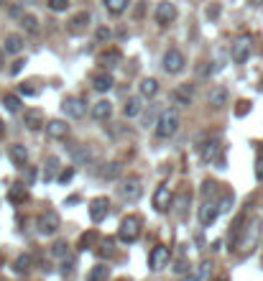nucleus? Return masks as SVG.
<instances>
[{
    "label": "nucleus",
    "instance_id": "f257e3e1",
    "mask_svg": "<svg viewBox=\"0 0 263 281\" xmlns=\"http://www.w3.org/2000/svg\"><path fill=\"white\" fill-rule=\"evenodd\" d=\"M260 235H263V220H260L258 215L245 217L243 233H240V238H238V243H235V253H238L240 258H248V256L258 248Z\"/></svg>",
    "mask_w": 263,
    "mask_h": 281
},
{
    "label": "nucleus",
    "instance_id": "f03ea898",
    "mask_svg": "<svg viewBox=\"0 0 263 281\" xmlns=\"http://www.w3.org/2000/svg\"><path fill=\"white\" fill-rule=\"evenodd\" d=\"M179 113L174 108H166L161 115H159V123H156V133L159 138H171L176 131H179Z\"/></svg>",
    "mask_w": 263,
    "mask_h": 281
},
{
    "label": "nucleus",
    "instance_id": "7ed1b4c3",
    "mask_svg": "<svg viewBox=\"0 0 263 281\" xmlns=\"http://www.w3.org/2000/svg\"><path fill=\"white\" fill-rule=\"evenodd\" d=\"M141 235V217L138 215H125L120 227H118V238L123 243H136Z\"/></svg>",
    "mask_w": 263,
    "mask_h": 281
},
{
    "label": "nucleus",
    "instance_id": "20e7f679",
    "mask_svg": "<svg viewBox=\"0 0 263 281\" xmlns=\"http://www.w3.org/2000/svg\"><path fill=\"white\" fill-rule=\"evenodd\" d=\"M141 192H143V187H141V179L138 176H125V179L118 182V194L125 202H136L141 197Z\"/></svg>",
    "mask_w": 263,
    "mask_h": 281
},
{
    "label": "nucleus",
    "instance_id": "39448f33",
    "mask_svg": "<svg viewBox=\"0 0 263 281\" xmlns=\"http://www.w3.org/2000/svg\"><path fill=\"white\" fill-rule=\"evenodd\" d=\"M59 225H62V220H59V215H57L54 210L41 212V215H39V220H36V227H39V233H41V235H57Z\"/></svg>",
    "mask_w": 263,
    "mask_h": 281
},
{
    "label": "nucleus",
    "instance_id": "423d86ee",
    "mask_svg": "<svg viewBox=\"0 0 263 281\" xmlns=\"http://www.w3.org/2000/svg\"><path fill=\"white\" fill-rule=\"evenodd\" d=\"M161 67H164L166 74H179L184 69V54L179 49H169L161 59Z\"/></svg>",
    "mask_w": 263,
    "mask_h": 281
},
{
    "label": "nucleus",
    "instance_id": "0eeeda50",
    "mask_svg": "<svg viewBox=\"0 0 263 281\" xmlns=\"http://www.w3.org/2000/svg\"><path fill=\"white\" fill-rule=\"evenodd\" d=\"M217 151H220V141L217 138H199L197 141V154H199V161L202 164H212L215 161V156H217Z\"/></svg>",
    "mask_w": 263,
    "mask_h": 281
},
{
    "label": "nucleus",
    "instance_id": "6e6552de",
    "mask_svg": "<svg viewBox=\"0 0 263 281\" xmlns=\"http://www.w3.org/2000/svg\"><path fill=\"white\" fill-rule=\"evenodd\" d=\"M197 217H199V225H202V227H209V225L220 217L217 202H215V199H204V202L199 205V210H197Z\"/></svg>",
    "mask_w": 263,
    "mask_h": 281
},
{
    "label": "nucleus",
    "instance_id": "1a4fd4ad",
    "mask_svg": "<svg viewBox=\"0 0 263 281\" xmlns=\"http://www.w3.org/2000/svg\"><path fill=\"white\" fill-rule=\"evenodd\" d=\"M176 16H179V11H176L174 3H169V0H161V3L156 6V13H153V18H156L159 26H169V23H174Z\"/></svg>",
    "mask_w": 263,
    "mask_h": 281
},
{
    "label": "nucleus",
    "instance_id": "9d476101",
    "mask_svg": "<svg viewBox=\"0 0 263 281\" xmlns=\"http://www.w3.org/2000/svg\"><path fill=\"white\" fill-rule=\"evenodd\" d=\"M171 202H174V194H171V189H169L166 184H159V187H156V192H153V199H151L153 210H156V212H169Z\"/></svg>",
    "mask_w": 263,
    "mask_h": 281
},
{
    "label": "nucleus",
    "instance_id": "9b49d317",
    "mask_svg": "<svg viewBox=\"0 0 263 281\" xmlns=\"http://www.w3.org/2000/svg\"><path fill=\"white\" fill-rule=\"evenodd\" d=\"M169 258H171L169 248L159 243V245H153L151 253H148V268H151V271H161V268H166Z\"/></svg>",
    "mask_w": 263,
    "mask_h": 281
},
{
    "label": "nucleus",
    "instance_id": "f8f14e48",
    "mask_svg": "<svg viewBox=\"0 0 263 281\" xmlns=\"http://www.w3.org/2000/svg\"><path fill=\"white\" fill-rule=\"evenodd\" d=\"M250 52H253V44H250V39H248V36H243V39H238V41L232 44L230 57H232V62H235V64H245V62L250 59Z\"/></svg>",
    "mask_w": 263,
    "mask_h": 281
},
{
    "label": "nucleus",
    "instance_id": "ddd939ff",
    "mask_svg": "<svg viewBox=\"0 0 263 281\" xmlns=\"http://www.w3.org/2000/svg\"><path fill=\"white\" fill-rule=\"evenodd\" d=\"M108 212H110V199L108 197H95L92 202H90V220L97 225V222H102L105 217H108Z\"/></svg>",
    "mask_w": 263,
    "mask_h": 281
},
{
    "label": "nucleus",
    "instance_id": "4468645a",
    "mask_svg": "<svg viewBox=\"0 0 263 281\" xmlns=\"http://www.w3.org/2000/svg\"><path fill=\"white\" fill-rule=\"evenodd\" d=\"M44 131H46V136L51 138V141H62V138H67L69 136V123L67 120H49L46 125H44Z\"/></svg>",
    "mask_w": 263,
    "mask_h": 281
},
{
    "label": "nucleus",
    "instance_id": "2eb2a0df",
    "mask_svg": "<svg viewBox=\"0 0 263 281\" xmlns=\"http://www.w3.org/2000/svg\"><path fill=\"white\" fill-rule=\"evenodd\" d=\"M62 108H64V113H67L69 118H74V120L85 118V113H87V105H85L82 97H67Z\"/></svg>",
    "mask_w": 263,
    "mask_h": 281
},
{
    "label": "nucleus",
    "instance_id": "dca6fc26",
    "mask_svg": "<svg viewBox=\"0 0 263 281\" xmlns=\"http://www.w3.org/2000/svg\"><path fill=\"white\" fill-rule=\"evenodd\" d=\"M171 100L179 105V108H189L192 105V100H194V87L187 82V85H181L179 90H174L171 92Z\"/></svg>",
    "mask_w": 263,
    "mask_h": 281
},
{
    "label": "nucleus",
    "instance_id": "f3484780",
    "mask_svg": "<svg viewBox=\"0 0 263 281\" xmlns=\"http://www.w3.org/2000/svg\"><path fill=\"white\" fill-rule=\"evenodd\" d=\"M227 97H230V92H227V87H222V85H215V87L207 92V103H209L212 108H222V105L227 103Z\"/></svg>",
    "mask_w": 263,
    "mask_h": 281
},
{
    "label": "nucleus",
    "instance_id": "a211bd4d",
    "mask_svg": "<svg viewBox=\"0 0 263 281\" xmlns=\"http://www.w3.org/2000/svg\"><path fill=\"white\" fill-rule=\"evenodd\" d=\"M23 125H26L29 131H41V128H44V113L36 110V108L26 110V113H23Z\"/></svg>",
    "mask_w": 263,
    "mask_h": 281
},
{
    "label": "nucleus",
    "instance_id": "6ab92c4d",
    "mask_svg": "<svg viewBox=\"0 0 263 281\" xmlns=\"http://www.w3.org/2000/svg\"><path fill=\"white\" fill-rule=\"evenodd\" d=\"M8 156H11V161H13L16 166H26V164H29V148H26L23 143H13V146L8 148Z\"/></svg>",
    "mask_w": 263,
    "mask_h": 281
},
{
    "label": "nucleus",
    "instance_id": "aec40b11",
    "mask_svg": "<svg viewBox=\"0 0 263 281\" xmlns=\"http://www.w3.org/2000/svg\"><path fill=\"white\" fill-rule=\"evenodd\" d=\"M87 23H90V13L82 11V13H77V16L69 18V26L67 29H69V34H82L87 29Z\"/></svg>",
    "mask_w": 263,
    "mask_h": 281
},
{
    "label": "nucleus",
    "instance_id": "412c9836",
    "mask_svg": "<svg viewBox=\"0 0 263 281\" xmlns=\"http://www.w3.org/2000/svg\"><path fill=\"white\" fill-rule=\"evenodd\" d=\"M31 266H34V256H31V253H21V256L13 261V271H16L18 276H26V273L31 271Z\"/></svg>",
    "mask_w": 263,
    "mask_h": 281
},
{
    "label": "nucleus",
    "instance_id": "4be33fe9",
    "mask_svg": "<svg viewBox=\"0 0 263 281\" xmlns=\"http://www.w3.org/2000/svg\"><path fill=\"white\" fill-rule=\"evenodd\" d=\"M113 85H115V80H113V74H108V72H100V74L92 80V87H95L97 92H110Z\"/></svg>",
    "mask_w": 263,
    "mask_h": 281
},
{
    "label": "nucleus",
    "instance_id": "5701e85b",
    "mask_svg": "<svg viewBox=\"0 0 263 281\" xmlns=\"http://www.w3.org/2000/svg\"><path fill=\"white\" fill-rule=\"evenodd\" d=\"M113 115V105L108 100H97V105H92V118L95 120H108Z\"/></svg>",
    "mask_w": 263,
    "mask_h": 281
},
{
    "label": "nucleus",
    "instance_id": "b1692460",
    "mask_svg": "<svg viewBox=\"0 0 263 281\" xmlns=\"http://www.w3.org/2000/svg\"><path fill=\"white\" fill-rule=\"evenodd\" d=\"M8 199H11L13 205H23V202H29V189H26V184H13L11 192H8Z\"/></svg>",
    "mask_w": 263,
    "mask_h": 281
},
{
    "label": "nucleus",
    "instance_id": "393cba45",
    "mask_svg": "<svg viewBox=\"0 0 263 281\" xmlns=\"http://www.w3.org/2000/svg\"><path fill=\"white\" fill-rule=\"evenodd\" d=\"M102 3H105V11H108L110 16H120V13L128 11L130 0H102Z\"/></svg>",
    "mask_w": 263,
    "mask_h": 281
},
{
    "label": "nucleus",
    "instance_id": "a878e982",
    "mask_svg": "<svg viewBox=\"0 0 263 281\" xmlns=\"http://www.w3.org/2000/svg\"><path fill=\"white\" fill-rule=\"evenodd\" d=\"M138 90H141V95L143 97H156L159 95V82L153 80V77H146V80H141V85H138Z\"/></svg>",
    "mask_w": 263,
    "mask_h": 281
},
{
    "label": "nucleus",
    "instance_id": "bb28decb",
    "mask_svg": "<svg viewBox=\"0 0 263 281\" xmlns=\"http://www.w3.org/2000/svg\"><path fill=\"white\" fill-rule=\"evenodd\" d=\"M120 171H123V166H120L118 161H108V164L100 169V176L108 179V182H115V179L120 176Z\"/></svg>",
    "mask_w": 263,
    "mask_h": 281
},
{
    "label": "nucleus",
    "instance_id": "cd10ccee",
    "mask_svg": "<svg viewBox=\"0 0 263 281\" xmlns=\"http://www.w3.org/2000/svg\"><path fill=\"white\" fill-rule=\"evenodd\" d=\"M6 54H21L23 52V39L21 36H16V34H11L8 39H6Z\"/></svg>",
    "mask_w": 263,
    "mask_h": 281
},
{
    "label": "nucleus",
    "instance_id": "c85d7f7f",
    "mask_svg": "<svg viewBox=\"0 0 263 281\" xmlns=\"http://www.w3.org/2000/svg\"><path fill=\"white\" fill-rule=\"evenodd\" d=\"M44 166H46V169H44V179H46V182H54L57 174H59V159H57V156H49Z\"/></svg>",
    "mask_w": 263,
    "mask_h": 281
},
{
    "label": "nucleus",
    "instance_id": "c756f323",
    "mask_svg": "<svg viewBox=\"0 0 263 281\" xmlns=\"http://www.w3.org/2000/svg\"><path fill=\"white\" fill-rule=\"evenodd\" d=\"M110 278V268L105 263H97L90 273H87V281H108Z\"/></svg>",
    "mask_w": 263,
    "mask_h": 281
},
{
    "label": "nucleus",
    "instance_id": "7c9ffc66",
    "mask_svg": "<svg viewBox=\"0 0 263 281\" xmlns=\"http://www.w3.org/2000/svg\"><path fill=\"white\" fill-rule=\"evenodd\" d=\"M3 105H6L8 113H21L23 110V103H21L18 95H3Z\"/></svg>",
    "mask_w": 263,
    "mask_h": 281
},
{
    "label": "nucleus",
    "instance_id": "2f4dec72",
    "mask_svg": "<svg viewBox=\"0 0 263 281\" xmlns=\"http://www.w3.org/2000/svg\"><path fill=\"white\" fill-rule=\"evenodd\" d=\"M141 110H143V105H141V100H138V97H130V100L125 103V108H123L125 118H138V115H141Z\"/></svg>",
    "mask_w": 263,
    "mask_h": 281
},
{
    "label": "nucleus",
    "instance_id": "473e14b6",
    "mask_svg": "<svg viewBox=\"0 0 263 281\" xmlns=\"http://www.w3.org/2000/svg\"><path fill=\"white\" fill-rule=\"evenodd\" d=\"M113 245H115V240H113V238H105L100 245H95V248H97V256H102V258H113V256H115V248H113Z\"/></svg>",
    "mask_w": 263,
    "mask_h": 281
},
{
    "label": "nucleus",
    "instance_id": "72a5a7b5",
    "mask_svg": "<svg viewBox=\"0 0 263 281\" xmlns=\"http://www.w3.org/2000/svg\"><path fill=\"white\" fill-rule=\"evenodd\" d=\"M21 26L26 34H39V18L36 16H21Z\"/></svg>",
    "mask_w": 263,
    "mask_h": 281
},
{
    "label": "nucleus",
    "instance_id": "f704fd0d",
    "mask_svg": "<svg viewBox=\"0 0 263 281\" xmlns=\"http://www.w3.org/2000/svg\"><path fill=\"white\" fill-rule=\"evenodd\" d=\"M189 202H192V192L184 189V192L179 194V217H181V220H184L187 212H189Z\"/></svg>",
    "mask_w": 263,
    "mask_h": 281
},
{
    "label": "nucleus",
    "instance_id": "c9c22d12",
    "mask_svg": "<svg viewBox=\"0 0 263 281\" xmlns=\"http://www.w3.org/2000/svg\"><path fill=\"white\" fill-rule=\"evenodd\" d=\"M74 263H77V256H74V253H69L67 258H62V261H59V271H62V276H69V273L74 271Z\"/></svg>",
    "mask_w": 263,
    "mask_h": 281
},
{
    "label": "nucleus",
    "instance_id": "e433bc0d",
    "mask_svg": "<svg viewBox=\"0 0 263 281\" xmlns=\"http://www.w3.org/2000/svg\"><path fill=\"white\" fill-rule=\"evenodd\" d=\"M69 253H72V250H69V245H67L64 240H59L57 245H51V256H54L57 261H62V258H67Z\"/></svg>",
    "mask_w": 263,
    "mask_h": 281
},
{
    "label": "nucleus",
    "instance_id": "4c0bfd02",
    "mask_svg": "<svg viewBox=\"0 0 263 281\" xmlns=\"http://www.w3.org/2000/svg\"><path fill=\"white\" fill-rule=\"evenodd\" d=\"M18 92L26 95V97H36V95H39V85H36L34 80H29V82H23V85L18 87Z\"/></svg>",
    "mask_w": 263,
    "mask_h": 281
},
{
    "label": "nucleus",
    "instance_id": "58836bf2",
    "mask_svg": "<svg viewBox=\"0 0 263 281\" xmlns=\"http://www.w3.org/2000/svg\"><path fill=\"white\" fill-rule=\"evenodd\" d=\"M95 240H97V230H90V233H85V235L80 238V245H77V248H80V250H87Z\"/></svg>",
    "mask_w": 263,
    "mask_h": 281
},
{
    "label": "nucleus",
    "instance_id": "ea45409f",
    "mask_svg": "<svg viewBox=\"0 0 263 281\" xmlns=\"http://www.w3.org/2000/svg\"><path fill=\"white\" fill-rule=\"evenodd\" d=\"M87 161H90V148L87 146H82L80 151H74V166H82Z\"/></svg>",
    "mask_w": 263,
    "mask_h": 281
},
{
    "label": "nucleus",
    "instance_id": "a19ab883",
    "mask_svg": "<svg viewBox=\"0 0 263 281\" xmlns=\"http://www.w3.org/2000/svg\"><path fill=\"white\" fill-rule=\"evenodd\" d=\"M217 192H220V189H217V184H215L212 179H207V182L202 184V194H204V199H212Z\"/></svg>",
    "mask_w": 263,
    "mask_h": 281
},
{
    "label": "nucleus",
    "instance_id": "79ce46f5",
    "mask_svg": "<svg viewBox=\"0 0 263 281\" xmlns=\"http://www.w3.org/2000/svg\"><path fill=\"white\" fill-rule=\"evenodd\" d=\"M49 11H54V13H64L67 8H69V0H49Z\"/></svg>",
    "mask_w": 263,
    "mask_h": 281
},
{
    "label": "nucleus",
    "instance_id": "37998d69",
    "mask_svg": "<svg viewBox=\"0 0 263 281\" xmlns=\"http://www.w3.org/2000/svg\"><path fill=\"white\" fill-rule=\"evenodd\" d=\"M189 271V261H187V256H181V258H176V263H174V273H187Z\"/></svg>",
    "mask_w": 263,
    "mask_h": 281
},
{
    "label": "nucleus",
    "instance_id": "c03bdc74",
    "mask_svg": "<svg viewBox=\"0 0 263 281\" xmlns=\"http://www.w3.org/2000/svg\"><path fill=\"white\" fill-rule=\"evenodd\" d=\"M209 273H212V261H204L202 268H199V273H197V278H199V281H207Z\"/></svg>",
    "mask_w": 263,
    "mask_h": 281
},
{
    "label": "nucleus",
    "instance_id": "a18cd8bd",
    "mask_svg": "<svg viewBox=\"0 0 263 281\" xmlns=\"http://www.w3.org/2000/svg\"><path fill=\"white\" fill-rule=\"evenodd\" d=\"M108 39H110V29H105V26H100V29L95 31V41H97V44H105Z\"/></svg>",
    "mask_w": 263,
    "mask_h": 281
},
{
    "label": "nucleus",
    "instance_id": "49530a36",
    "mask_svg": "<svg viewBox=\"0 0 263 281\" xmlns=\"http://www.w3.org/2000/svg\"><path fill=\"white\" fill-rule=\"evenodd\" d=\"M248 113H250V103H248V100L238 103V108H235V118H245Z\"/></svg>",
    "mask_w": 263,
    "mask_h": 281
},
{
    "label": "nucleus",
    "instance_id": "de8ad7c7",
    "mask_svg": "<svg viewBox=\"0 0 263 281\" xmlns=\"http://www.w3.org/2000/svg\"><path fill=\"white\" fill-rule=\"evenodd\" d=\"M74 171H77V166H67V169H64V171L59 174V182H62V184H67V182H69V179L74 176Z\"/></svg>",
    "mask_w": 263,
    "mask_h": 281
},
{
    "label": "nucleus",
    "instance_id": "09e8293b",
    "mask_svg": "<svg viewBox=\"0 0 263 281\" xmlns=\"http://www.w3.org/2000/svg\"><path fill=\"white\" fill-rule=\"evenodd\" d=\"M230 205H232V194L225 192L222 194V202H217V207H220V212H225V210H230Z\"/></svg>",
    "mask_w": 263,
    "mask_h": 281
},
{
    "label": "nucleus",
    "instance_id": "8fccbe9b",
    "mask_svg": "<svg viewBox=\"0 0 263 281\" xmlns=\"http://www.w3.org/2000/svg\"><path fill=\"white\" fill-rule=\"evenodd\" d=\"M255 179H263V154L255 159Z\"/></svg>",
    "mask_w": 263,
    "mask_h": 281
},
{
    "label": "nucleus",
    "instance_id": "3c124183",
    "mask_svg": "<svg viewBox=\"0 0 263 281\" xmlns=\"http://www.w3.org/2000/svg\"><path fill=\"white\" fill-rule=\"evenodd\" d=\"M100 59H102V62H113V59H120V52H118V49H115V52H108V54H102Z\"/></svg>",
    "mask_w": 263,
    "mask_h": 281
},
{
    "label": "nucleus",
    "instance_id": "603ef678",
    "mask_svg": "<svg viewBox=\"0 0 263 281\" xmlns=\"http://www.w3.org/2000/svg\"><path fill=\"white\" fill-rule=\"evenodd\" d=\"M23 64H26L23 59H16V62H13V67H11V74H18V72L23 69Z\"/></svg>",
    "mask_w": 263,
    "mask_h": 281
},
{
    "label": "nucleus",
    "instance_id": "864d4df0",
    "mask_svg": "<svg viewBox=\"0 0 263 281\" xmlns=\"http://www.w3.org/2000/svg\"><path fill=\"white\" fill-rule=\"evenodd\" d=\"M217 13H220V6H209V8H207V16H209V18H217Z\"/></svg>",
    "mask_w": 263,
    "mask_h": 281
},
{
    "label": "nucleus",
    "instance_id": "5fc2aeb1",
    "mask_svg": "<svg viewBox=\"0 0 263 281\" xmlns=\"http://www.w3.org/2000/svg\"><path fill=\"white\" fill-rule=\"evenodd\" d=\"M220 248H222V240H215V243H212V248H209V250H212V253H217V250H220Z\"/></svg>",
    "mask_w": 263,
    "mask_h": 281
},
{
    "label": "nucleus",
    "instance_id": "6e6d98bb",
    "mask_svg": "<svg viewBox=\"0 0 263 281\" xmlns=\"http://www.w3.org/2000/svg\"><path fill=\"white\" fill-rule=\"evenodd\" d=\"M184 281H199V278H197V273H189V271H187V273H184Z\"/></svg>",
    "mask_w": 263,
    "mask_h": 281
},
{
    "label": "nucleus",
    "instance_id": "4d7b16f0",
    "mask_svg": "<svg viewBox=\"0 0 263 281\" xmlns=\"http://www.w3.org/2000/svg\"><path fill=\"white\" fill-rule=\"evenodd\" d=\"M3 136H6V123L0 120V138H3Z\"/></svg>",
    "mask_w": 263,
    "mask_h": 281
},
{
    "label": "nucleus",
    "instance_id": "13d9d810",
    "mask_svg": "<svg viewBox=\"0 0 263 281\" xmlns=\"http://www.w3.org/2000/svg\"><path fill=\"white\" fill-rule=\"evenodd\" d=\"M250 6H253V8H258V6H263V0H250Z\"/></svg>",
    "mask_w": 263,
    "mask_h": 281
},
{
    "label": "nucleus",
    "instance_id": "bf43d9fd",
    "mask_svg": "<svg viewBox=\"0 0 263 281\" xmlns=\"http://www.w3.org/2000/svg\"><path fill=\"white\" fill-rule=\"evenodd\" d=\"M118 281H130V278H118Z\"/></svg>",
    "mask_w": 263,
    "mask_h": 281
}]
</instances>
